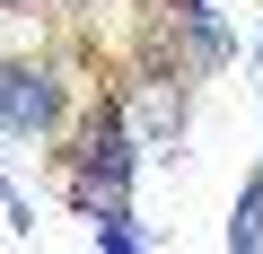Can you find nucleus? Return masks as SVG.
<instances>
[{
    "instance_id": "1",
    "label": "nucleus",
    "mask_w": 263,
    "mask_h": 254,
    "mask_svg": "<svg viewBox=\"0 0 263 254\" xmlns=\"http://www.w3.org/2000/svg\"><path fill=\"white\" fill-rule=\"evenodd\" d=\"M132 167H141V141H132L123 105H105L88 132H79V149H62V193H70V210H79V219L132 210Z\"/></svg>"
},
{
    "instance_id": "2",
    "label": "nucleus",
    "mask_w": 263,
    "mask_h": 254,
    "mask_svg": "<svg viewBox=\"0 0 263 254\" xmlns=\"http://www.w3.org/2000/svg\"><path fill=\"white\" fill-rule=\"evenodd\" d=\"M0 123L18 141H53L62 132V79L44 62H0Z\"/></svg>"
},
{
    "instance_id": "3",
    "label": "nucleus",
    "mask_w": 263,
    "mask_h": 254,
    "mask_svg": "<svg viewBox=\"0 0 263 254\" xmlns=\"http://www.w3.org/2000/svg\"><path fill=\"white\" fill-rule=\"evenodd\" d=\"M237 254H263V184H246L237 193V210H228V228H219Z\"/></svg>"
},
{
    "instance_id": "4",
    "label": "nucleus",
    "mask_w": 263,
    "mask_h": 254,
    "mask_svg": "<svg viewBox=\"0 0 263 254\" xmlns=\"http://www.w3.org/2000/svg\"><path fill=\"white\" fill-rule=\"evenodd\" d=\"M97 245H105V254H132V245H149V237L132 228V210H114V219H97Z\"/></svg>"
},
{
    "instance_id": "5",
    "label": "nucleus",
    "mask_w": 263,
    "mask_h": 254,
    "mask_svg": "<svg viewBox=\"0 0 263 254\" xmlns=\"http://www.w3.org/2000/svg\"><path fill=\"white\" fill-rule=\"evenodd\" d=\"M254 62H263V35H254Z\"/></svg>"
},
{
    "instance_id": "6",
    "label": "nucleus",
    "mask_w": 263,
    "mask_h": 254,
    "mask_svg": "<svg viewBox=\"0 0 263 254\" xmlns=\"http://www.w3.org/2000/svg\"><path fill=\"white\" fill-rule=\"evenodd\" d=\"M70 9H88V0H70Z\"/></svg>"
},
{
    "instance_id": "7",
    "label": "nucleus",
    "mask_w": 263,
    "mask_h": 254,
    "mask_svg": "<svg viewBox=\"0 0 263 254\" xmlns=\"http://www.w3.org/2000/svg\"><path fill=\"white\" fill-rule=\"evenodd\" d=\"M254 184H263V175H254Z\"/></svg>"
}]
</instances>
